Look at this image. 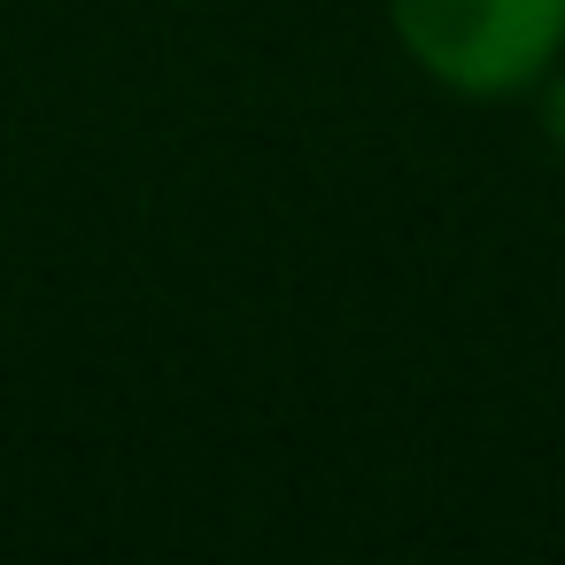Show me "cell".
<instances>
[{
    "instance_id": "cell-2",
    "label": "cell",
    "mask_w": 565,
    "mask_h": 565,
    "mask_svg": "<svg viewBox=\"0 0 565 565\" xmlns=\"http://www.w3.org/2000/svg\"><path fill=\"white\" fill-rule=\"evenodd\" d=\"M542 132H550V148L565 156V78H557V86L542 94Z\"/></svg>"
},
{
    "instance_id": "cell-1",
    "label": "cell",
    "mask_w": 565,
    "mask_h": 565,
    "mask_svg": "<svg viewBox=\"0 0 565 565\" xmlns=\"http://www.w3.org/2000/svg\"><path fill=\"white\" fill-rule=\"evenodd\" d=\"M411 63L457 94H519L565 47V0H387Z\"/></svg>"
}]
</instances>
